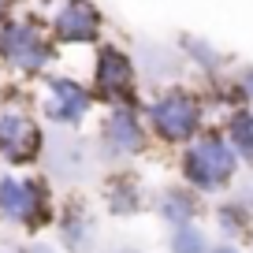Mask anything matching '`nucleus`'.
<instances>
[{
  "instance_id": "nucleus-3",
  "label": "nucleus",
  "mask_w": 253,
  "mask_h": 253,
  "mask_svg": "<svg viewBox=\"0 0 253 253\" xmlns=\"http://www.w3.org/2000/svg\"><path fill=\"white\" fill-rule=\"evenodd\" d=\"M201 119H205V108H201L198 93H190L182 86H171L149 104V126L157 130V138L171 145H182L190 138H198Z\"/></svg>"
},
{
  "instance_id": "nucleus-7",
  "label": "nucleus",
  "mask_w": 253,
  "mask_h": 253,
  "mask_svg": "<svg viewBox=\"0 0 253 253\" xmlns=\"http://www.w3.org/2000/svg\"><path fill=\"white\" fill-rule=\"evenodd\" d=\"M101 30L104 15L93 0H63L48 26L56 45H93V41H101Z\"/></svg>"
},
{
  "instance_id": "nucleus-14",
  "label": "nucleus",
  "mask_w": 253,
  "mask_h": 253,
  "mask_svg": "<svg viewBox=\"0 0 253 253\" xmlns=\"http://www.w3.org/2000/svg\"><path fill=\"white\" fill-rule=\"evenodd\" d=\"M171 253H209V242L194 223H182L171 235Z\"/></svg>"
},
{
  "instance_id": "nucleus-20",
  "label": "nucleus",
  "mask_w": 253,
  "mask_h": 253,
  "mask_svg": "<svg viewBox=\"0 0 253 253\" xmlns=\"http://www.w3.org/2000/svg\"><path fill=\"white\" fill-rule=\"evenodd\" d=\"M23 253H56L52 246H30V250H23Z\"/></svg>"
},
{
  "instance_id": "nucleus-16",
  "label": "nucleus",
  "mask_w": 253,
  "mask_h": 253,
  "mask_svg": "<svg viewBox=\"0 0 253 253\" xmlns=\"http://www.w3.org/2000/svg\"><path fill=\"white\" fill-rule=\"evenodd\" d=\"M182 48H186V52L201 63V67H209V71H212V67H220V56H216L212 48L205 45V41H198V38H182Z\"/></svg>"
},
{
  "instance_id": "nucleus-10",
  "label": "nucleus",
  "mask_w": 253,
  "mask_h": 253,
  "mask_svg": "<svg viewBox=\"0 0 253 253\" xmlns=\"http://www.w3.org/2000/svg\"><path fill=\"white\" fill-rule=\"evenodd\" d=\"M60 238H63V246H67L71 253H89L93 250V238H97V227H93V220H89L82 209H75V212L63 216Z\"/></svg>"
},
{
  "instance_id": "nucleus-19",
  "label": "nucleus",
  "mask_w": 253,
  "mask_h": 253,
  "mask_svg": "<svg viewBox=\"0 0 253 253\" xmlns=\"http://www.w3.org/2000/svg\"><path fill=\"white\" fill-rule=\"evenodd\" d=\"M209 253H238V250H235V246H231V242H223V246H212V250H209Z\"/></svg>"
},
{
  "instance_id": "nucleus-1",
  "label": "nucleus",
  "mask_w": 253,
  "mask_h": 253,
  "mask_svg": "<svg viewBox=\"0 0 253 253\" xmlns=\"http://www.w3.org/2000/svg\"><path fill=\"white\" fill-rule=\"evenodd\" d=\"M56 60V41L34 19H11L0 23V63H8L11 71L38 75Z\"/></svg>"
},
{
  "instance_id": "nucleus-18",
  "label": "nucleus",
  "mask_w": 253,
  "mask_h": 253,
  "mask_svg": "<svg viewBox=\"0 0 253 253\" xmlns=\"http://www.w3.org/2000/svg\"><path fill=\"white\" fill-rule=\"evenodd\" d=\"M11 8H15V0H0V23H8Z\"/></svg>"
},
{
  "instance_id": "nucleus-6",
  "label": "nucleus",
  "mask_w": 253,
  "mask_h": 253,
  "mask_svg": "<svg viewBox=\"0 0 253 253\" xmlns=\"http://www.w3.org/2000/svg\"><path fill=\"white\" fill-rule=\"evenodd\" d=\"M45 149L41 126L23 108H0V157L8 164H34Z\"/></svg>"
},
{
  "instance_id": "nucleus-21",
  "label": "nucleus",
  "mask_w": 253,
  "mask_h": 253,
  "mask_svg": "<svg viewBox=\"0 0 253 253\" xmlns=\"http://www.w3.org/2000/svg\"><path fill=\"white\" fill-rule=\"evenodd\" d=\"M112 253H142V250H134V246H119V250H112Z\"/></svg>"
},
{
  "instance_id": "nucleus-2",
  "label": "nucleus",
  "mask_w": 253,
  "mask_h": 253,
  "mask_svg": "<svg viewBox=\"0 0 253 253\" xmlns=\"http://www.w3.org/2000/svg\"><path fill=\"white\" fill-rule=\"evenodd\" d=\"M238 171V153L223 134L209 130L186 149L182 157V175L194 190H223Z\"/></svg>"
},
{
  "instance_id": "nucleus-13",
  "label": "nucleus",
  "mask_w": 253,
  "mask_h": 253,
  "mask_svg": "<svg viewBox=\"0 0 253 253\" xmlns=\"http://www.w3.org/2000/svg\"><path fill=\"white\" fill-rule=\"evenodd\" d=\"M108 209L116 216H130V212H138V186H134V179H116L108 186Z\"/></svg>"
},
{
  "instance_id": "nucleus-5",
  "label": "nucleus",
  "mask_w": 253,
  "mask_h": 253,
  "mask_svg": "<svg viewBox=\"0 0 253 253\" xmlns=\"http://www.w3.org/2000/svg\"><path fill=\"white\" fill-rule=\"evenodd\" d=\"M0 216L23 227H41L52 220L48 190L41 179H0Z\"/></svg>"
},
{
  "instance_id": "nucleus-8",
  "label": "nucleus",
  "mask_w": 253,
  "mask_h": 253,
  "mask_svg": "<svg viewBox=\"0 0 253 253\" xmlns=\"http://www.w3.org/2000/svg\"><path fill=\"white\" fill-rule=\"evenodd\" d=\"M45 116L48 123H60V126H79L82 119L89 116L93 108V89H86L82 82L67 79V75H52L45 79Z\"/></svg>"
},
{
  "instance_id": "nucleus-15",
  "label": "nucleus",
  "mask_w": 253,
  "mask_h": 253,
  "mask_svg": "<svg viewBox=\"0 0 253 253\" xmlns=\"http://www.w3.org/2000/svg\"><path fill=\"white\" fill-rule=\"evenodd\" d=\"M220 227L231 235H246L250 231V212H242L238 205H223L220 209Z\"/></svg>"
},
{
  "instance_id": "nucleus-12",
  "label": "nucleus",
  "mask_w": 253,
  "mask_h": 253,
  "mask_svg": "<svg viewBox=\"0 0 253 253\" xmlns=\"http://www.w3.org/2000/svg\"><path fill=\"white\" fill-rule=\"evenodd\" d=\"M227 142L235 145L238 157H246L253 164V112H235L227 123Z\"/></svg>"
},
{
  "instance_id": "nucleus-9",
  "label": "nucleus",
  "mask_w": 253,
  "mask_h": 253,
  "mask_svg": "<svg viewBox=\"0 0 253 253\" xmlns=\"http://www.w3.org/2000/svg\"><path fill=\"white\" fill-rule=\"evenodd\" d=\"M101 138L108 145V153H116V157L142 153L145 149V123L134 112V104H116L108 112V119H104V126H101Z\"/></svg>"
},
{
  "instance_id": "nucleus-17",
  "label": "nucleus",
  "mask_w": 253,
  "mask_h": 253,
  "mask_svg": "<svg viewBox=\"0 0 253 253\" xmlns=\"http://www.w3.org/2000/svg\"><path fill=\"white\" fill-rule=\"evenodd\" d=\"M242 93L253 101V71H246V75H242Z\"/></svg>"
},
{
  "instance_id": "nucleus-4",
  "label": "nucleus",
  "mask_w": 253,
  "mask_h": 253,
  "mask_svg": "<svg viewBox=\"0 0 253 253\" xmlns=\"http://www.w3.org/2000/svg\"><path fill=\"white\" fill-rule=\"evenodd\" d=\"M134 93H138L134 60L116 45H101L93 60V97H104L112 104H134Z\"/></svg>"
},
{
  "instance_id": "nucleus-11",
  "label": "nucleus",
  "mask_w": 253,
  "mask_h": 253,
  "mask_svg": "<svg viewBox=\"0 0 253 253\" xmlns=\"http://www.w3.org/2000/svg\"><path fill=\"white\" fill-rule=\"evenodd\" d=\"M160 216H164L168 223H175V227H182V223H190L194 216H198V201H194V194L182 186H171L160 194Z\"/></svg>"
}]
</instances>
